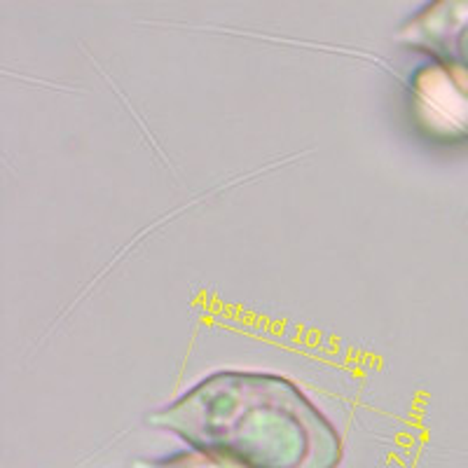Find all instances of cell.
Returning a JSON list of instances; mask_svg holds the SVG:
<instances>
[{
    "label": "cell",
    "mask_w": 468,
    "mask_h": 468,
    "mask_svg": "<svg viewBox=\"0 0 468 468\" xmlns=\"http://www.w3.org/2000/svg\"><path fill=\"white\" fill-rule=\"evenodd\" d=\"M228 468H337L342 438L291 379L216 373L148 417Z\"/></svg>",
    "instance_id": "cell-1"
},
{
    "label": "cell",
    "mask_w": 468,
    "mask_h": 468,
    "mask_svg": "<svg viewBox=\"0 0 468 468\" xmlns=\"http://www.w3.org/2000/svg\"><path fill=\"white\" fill-rule=\"evenodd\" d=\"M400 43L431 54L468 94V0H441L399 33Z\"/></svg>",
    "instance_id": "cell-2"
},
{
    "label": "cell",
    "mask_w": 468,
    "mask_h": 468,
    "mask_svg": "<svg viewBox=\"0 0 468 468\" xmlns=\"http://www.w3.org/2000/svg\"><path fill=\"white\" fill-rule=\"evenodd\" d=\"M145 468H228L218 459L208 457L199 450H186V452L171 454V457L160 459V462L148 463Z\"/></svg>",
    "instance_id": "cell-3"
}]
</instances>
